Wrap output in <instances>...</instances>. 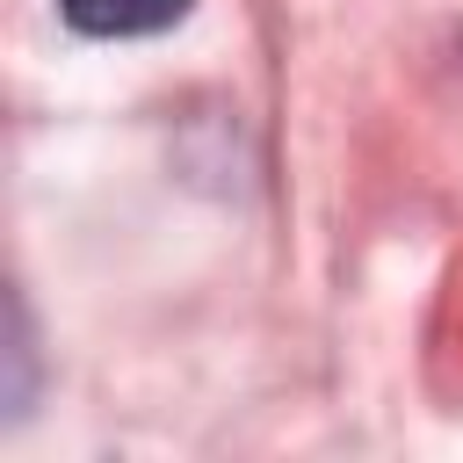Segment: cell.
<instances>
[{"mask_svg": "<svg viewBox=\"0 0 463 463\" xmlns=\"http://www.w3.org/2000/svg\"><path fill=\"white\" fill-rule=\"evenodd\" d=\"M195 0H58V14L80 36H159L188 14Z\"/></svg>", "mask_w": 463, "mask_h": 463, "instance_id": "cell-1", "label": "cell"}]
</instances>
